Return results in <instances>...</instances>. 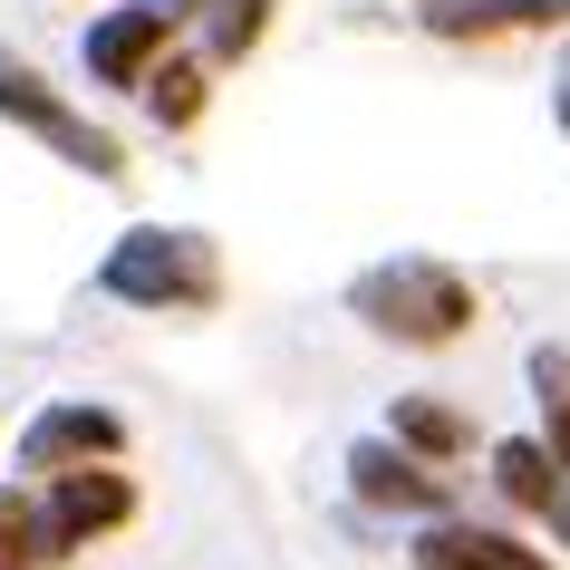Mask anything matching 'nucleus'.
Masks as SVG:
<instances>
[{"label":"nucleus","mask_w":570,"mask_h":570,"mask_svg":"<svg viewBox=\"0 0 570 570\" xmlns=\"http://www.w3.org/2000/svg\"><path fill=\"white\" fill-rule=\"evenodd\" d=\"M97 291L117 309H146V320H194L223 301V252L194 223H126L97 252Z\"/></svg>","instance_id":"1"},{"label":"nucleus","mask_w":570,"mask_h":570,"mask_svg":"<svg viewBox=\"0 0 570 570\" xmlns=\"http://www.w3.org/2000/svg\"><path fill=\"white\" fill-rule=\"evenodd\" d=\"M348 320H367V330L396 338V348H454V338L483 320V301H474V281L454 262L396 252V262H367L358 281H348Z\"/></svg>","instance_id":"2"},{"label":"nucleus","mask_w":570,"mask_h":570,"mask_svg":"<svg viewBox=\"0 0 570 570\" xmlns=\"http://www.w3.org/2000/svg\"><path fill=\"white\" fill-rule=\"evenodd\" d=\"M0 126L39 136V146L59 155V165H78L88 184H117V175H126V146H117L97 117H78V107H68V97L49 88V78H39V68L10 49V39H0Z\"/></svg>","instance_id":"3"},{"label":"nucleus","mask_w":570,"mask_h":570,"mask_svg":"<svg viewBox=\"0 0 570 570\" xmlns=\"http://www.w3.org/2000/svg\"><path fill=\"white\" fill-rule=\"evenodd\" d=\"M39 512V570L68 561V551H88V541L126 532L136 522V474H117V464H88V474H49L30 493Z\"/></svg>","instance_id":"4"},{"label":"nucleus","mask_w":570,"mask_h":570,"mask_svg":"<svg viewBox=\"0 0 570 570\" xmlns=\"http://www.w3.org/2000/svg\"><path fill=\"white\" fill-rule=\"evenodd\" d=\"M126 454V416L107 396H49L30 425H20V474L49 483V474H88V464H117Z\"/></svg>","instance_id":"5"},{"label":"nucleus","mask_w":570,"mask_h":570,"mask_svg":"<svg viewBox=\"0 0 570 570\" xmlns=\"http://www.w3.org/2000/svg\"><path fill=\"white\" fill-rule=\"evenodd\" d=\"M348 493H358L367 512H396V522H416V532L454 512L445 474H425L416 454H396L387 435H358V445H348Z\"/></svg>","instance_id":"6"},{"label":"nucleus","mask_w":570,"mask_h":570,"mask_svg":"<svg viewBox=\"0 0 570 570\" xmlns=\"http://www.w3.org/2000/svg\"><path fill=\"white\" fill-rule=\"evenodd\" d=\"M165 20H155L146 0H117V10H97L88 39H78V68H88L97 88H146L155 68H165Z\"/></svg>","instance_id":"7"},{"label":"nucleus","mask_w":570,"mask_h":570,"mask_svg":"<svg viewBox=\"0 0 570 570\" xmlns=\"http://www.w3.org/2000/svg\"><path fill=\"white\" fill-rule=\"evenodd\" d=\"M406 561H416V570H561L551 551H532L522 532H503V522H464V512L425 522Z\"/></svg>","instance_id":"8"},{"label":"nucleus","mask_w":570,"mask_h":570,"mask_svg":"<svg viewBox=\"0 0 570 570\" xmlns=\"http://www.w3.org/2000/svg\"><path fill=\"white\" fill-rule=\"evenodd\" d=\"M425 39H512V30H570V0H416Z\"/></svg>","instance_id":"9"},{"label":"nucleus","mask_w":570,"mask_h":570,"mask_svg":"<svg viewBox=\"0 0 570 570\" xmlns=\"http://www.w3.org/2000/svg\"><path fill=\"white\" fill-rule=\"evenodd\" d=\"M493 483H503L512 512H532L551 541H570V483H561V464H551L532 435H503V445H493Z\"/></svg>","instance_id":"10"},{"label":"nucleus","mask_w":570,"mask_h":570,"mask_svg":"<svg viewBox=\"0 0 570 570\" xmlns=\"http://www.w3.org/2000/svg\"><path fill=\"white\" fill-rule=\"evenodd\" d=\"M387 445L416 454L425 474H445L454 454H474V425H464V406H445V396H396L387 406Z\"/></svg>","instance_id":"11"},{"label":"nucleus","mask_w":570,"mask_h":570,"mask_svg":"<svg viewBox=\"0 0 570 570\" xmlns=\"http://www.w3.org/2000/svg\"><path fill=\"white\" fill-rule=\"evenodd\" d=\"M136 97H146V117L165 126V136H184V126L204 117V97H213V68H204V59H175V49H165V68H155Z\"/></svg>","instance_id":"12"},{"label":"nucleus","mask_w":570,"mask_h":570,"mask_svg":"<svg viewBox=\"0 0 570 570\" xmlns=\"http://www.w3.org/2000/svg\"><path fill=\"white\" fill-rule=\"evenodd\" d=\"M271 10H281V0H204V68H242L262 49Z\"/></svg>","instance_id":"13"},{"label":"nucleus","mask_w":570,"mask_h":570,"mask_svg":"<svg viewBox=\"0 0 570 570\" xmlns=\"http://www.w3.org/2000/svg\"><path fill=\"white\" fill-rule=\"evenodd\" d=\"M532 396H541V435L532 445L561 464V483H570V348H532Z\"/></svg>","instance_id":"14"},{"label":"nucleus","mask_w":570,"mask_h":570,"mask_svg":"<svg viewBox=\"0 0 570 570\" xmlns=\"http://www.w3.org/2000/svg\"><path fill=\"white\" fill-rule=\"evenodd\" d=\"M0 570H39V512H30V483H0Z\"/></svg>","instance_id":"15"},{"label":"nucleus","mask_w":570,"mask_h":570,"mask_svg":"<svg viewBox=\"0 0 570 570\" xmlns=\"http://www.w3.org/2000/svg\"><path fill=\"white\" fill-rule=\"evenodd\" d=\"M551 117H561V136H570V49H561V68H551Z\"/></svg>","instance_id":"16"},{"label":"nucleus","mask_w":570,"mask_h":570,"mask_svg":"<svg viewBox=\"0 0 570 570\" xmlns=\"http://www.w3.org/2000/svg\"><path fill=\"white\" fill-rule=\"evenodd\" d=\"M155 20H165V30H184V20H204V0H146Z\"/></svg>","instance_id":"17"}]
</instances>
